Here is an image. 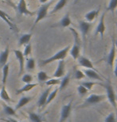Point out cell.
Segmentation results:
<instances>
[{
	"mask_svg": "<svg viewBox=\"0 0 117 122\" xmlns=\"http://www.w3.org/2000/svg\"><path fill=\"white\" fill-rule=\"evenodd\" d=\"M70 50V46H67L65 47V48L63 49L60 50L59 52H57V53H55L53 56H51L50 58L46 60H41V64L44 66V65H46V64H49V63H52V62H54V61H57V60H64L65 58H66L68 53H69Z\"/></svg>",
	"mask_w": 117,
	"mask_h": 122,
	"instance_id": "6da1fadb",
	"label": "cell"
},
{
	"mask_svg": "<svg viewBox=\"0 0 117 122\" xmlns=\"http://www.w3.org/2000/svg\"><path fill=\"white\" fill-rule=\"evenodd\" d=\"M50 5H51V2H49V3H45V4L41 5V6L39 7L38 14H37V17H36L34 24H33L32 29L34 28V26L37 25L39 21H41L42 19H44L46 16H47L48 10H49V8H50Z\"/></svg>",
	"mask_w": 117,
	"mask_h": 122,
	"instance_id": "7a4b0ae2",
	"label": "cell"
},
{
	"mask_svg": "<svg viewBox=\"0 0 117 122\" xmlns=\"http://www.w3.org/2000/svg\"><path fill=\"white\" fill-rule=\"evenodd\" d=\"M105 97H106L105 95L92 94L85 99V101L84 102V106H90V105H95L100 103L102 101H104L105 99Z\"/></svg>",
	"mask_w": 117,
	"mask_h": 122,
	"instance_id": "3957f363",
	"label": "cell"
},
{
	"mask_svg": "<svg viewBox=\"0 0 117 122\" xmlns=\"http://www.w3.org/2000/svg\"><path fill=\"white\" fill-rule=\"evenodd\" d=\"M106 88V93H107V97H108L110 104L114 108H116V94L114 91V89L112 86L108 83L105 86Z\"/></svg>",
	"mask_w": 117,
	"mask_h": 122,
	"instance_id": "277c9868",
	"label": "cell"
},
{
	"mask_svg": "<svg viewBox=\"0 0 117 122\" xmlns=\"http://www.w3.org/2000/svg\"><path fill=\"white\" fill-rule=\"evenodd\" d=\"M71 110H72V101L69 102L67 105H65V106H62L61 110V117H60L59 122H65L66 121L70 116Z\"/></svg>",
	"mask_w": 117,
	"mask_h": 122,
	"instance_id": "5b68a950",
	"label": "cell"
},
{
	"mask_svg": "<svg viewBox=\"0 0 117 122\" xmlns=\"http://www.w3.org/2000/svg\"><path fill=\"white\" fill-rule=\"evenodd\" d=\"M65 74V63L64 60H59L58 62L57 67L56 69L54 74H53V78H60L63 77Z\"/></svg>",
	"mask_w": 117,
	"mask_h": 122,
	"instance_id": "8992f818",
	"label": "cell"
},
{
	"mask_svg": "<svg viewBox=\"0 0 117 122\" xmlns=\"http://www.w3.org/2000/svg\"><path fill=\"white\" fill-rule=\"evenodd\" d=\"M14 53L15 55L17 60L19 63V74L22 75L24 71V65H25V56H23L22 52L20 50H14Z\"/></svg>",
	"mask_w": 117,
	"mask_h": 122,
	"instance_id": "52a82bcc",
	"label": "cell"
},
{
	"mask_svg": "<svg viewBox=\"0 0 117 122\" xmlns=\"http://www.w3.org/2000/svg\"><path fill=\"white\" fill-rule=\"evenodd\" d=\"M77 60H78V63H79L81 67H85L86 69L95 70L93 64H92V63L91 62V60H90L89 58L84 57V56H80L77 58Z\"/></svg>",
	"mask_w": 117,
	"mask_h": 122,
	"instance_id": "ba28073f",
	"label": "cell"
},
{
	"mask_svg": "<svg viewBox=\"0 0 117 122\" xmlns=\"http://www.w3.org/2000/svg\"><path fill=\"white\" fill-rule=\"evenodd\" d=\"M18 10L20 14H24V15H32L33 13L30 12L27 8V3L26 0H20L18 4Z\"/></svg>",
	"mask_w": 117,
	"mask_h": 122,
	"instance_id": "9c48e42d",
	"label": "cell"
},
{
	"mask_svg": "<svg viewBox=\"0 0 117 122\" xmlns=\"http://www.w3.org/2000/svg\"><path fill=\"white\" fill-rule=\"evenodd\" d=\"M0 18H2V20H3L5 22H6L7 25H9V27L11 28L12 30H14V31H16V32H18V30H17L16 25H14V23H13L11 21V17H10L9 15H7V14L5 13L4 11H2V10H0Z\"/></svg>",
	"mask_w": 117,
	"mask_h": 122,
	"instance_id": "30bf717a",
	"label": "cell"
},
{
	"mask_svg": "<svg viewBox=\"0 0 117 122\" xmlns=\"http://www.w3.org/2000/svg\"><path fill=\"white\" fill-rule=\"evenodd\" d=\"M83 72H84V75H86L87 77H89V79L100 80V81H104L103 79H102V78L100 76V75L98 74V72H97L96 70H93V69H85Z\"/></svg>",
	"mask_w": 117,
	"mask_h": 122,
	"instance_id": "8fae6325",
	"label": "cell"
},
{
	"mask_svg": "<svg viewBox=\"0 0 117 122\" xmlns=\"http://www.w3.org/2000/svg\"><path fill=\"white\" fill-rule=\"evenodd\" d=\"M105 30H106V26H105V23H104V14H103L101 15L100 20V22L96 27V34H100L101 39H103L104 33V32H105Z\"/></svg>",
	"mask_w": 117,
	"mask_h": 122,
	"instance_id": "7c38bea8",
	"label": "cell"
},
{
	"mask_svg": "<svg viewBox=\"0 0 117 122\" xmlns=\"http://www.w3.org/2000/svg\"><path fill=\"white\" fill-rule=\"evenodd\" d=\"M50 91H51V87H49V88L46 89L45 91L41 94V95L40 96V97H39V99L38 101V107H42L44 106H45L48 95L50 93Z\"/></svg>",
	"mask_w": 117,
	"mask_h": 122,
	"instance_id": "4fadbf2b",
	"label": "cell"
},
{
	"mask_svg": "<svg viewBox=\"0 0 117 122\" xmlns=\"http://www.w3.org/2000/svg\"><path fill=\"white\" fill-rule=\"evenodd\" d=\"M9 54H10V50H9V47L7 46L5 48L4 51L0 52V67H3L6 63H7Z\"/></svg>",
	"mask_w": 117,
	"mask_h": 122,
	"instance_id": "5bb4252c",
	"label": "cell"
},
{
	"mask_svg": "<svg viewBox=\"0 0 117 122\" xmlns=\"http://www.w3.org/2000/svg\"><path fill=\"white\" fill-rule=\"evenodd\" d=\"M31 99H32V97H26V96H23L22 97L20 100L18 101V104L16 105L15 106V110H18V109H20L21 108H22L24 106H26V104H28L29 102L31 101Z\"/></svg>",
	"mask_w": 117,
	"mask_h": 122,
	"instance_id": "9a60e30c",
	"label": "cell"
},
{
	"mask_svg": "<svg viewBox=\"0 0 117 122\" xmlns=\"http://www.w3.org/2000/svg\"><path fill=\"white\" fill-rule=\"evenodd\" d=\"M116 47H115V44H112V46H111V51L108 54V63L110 67H112L114 64V61L116 59Z\"/></svg>",
	"mask_w": 117,
	"mask_h": 122,
	"instance_id": "2e32d148",
	"label": "cell"
},
{
	"mask_svg": "<svg viewBox=\"0 0 117 122\" xmlns=\"http://www.w3.org/2000/svg\"><path fill=\"white\" fill-rule=\"evenodd\" d=\"M31 36H32V34L31 33H26V34H23L22 36H21L20 39H19L18 41V46H22V45H26L27 44L30 43Z\"/></svg>",
	"mask_w": 117,
	"mask_h": 122,
	"instance_id": "e0dca14e",
	"label": "cell"
},
{
	"mask_svg": "<svg viewBox=\"0 0 117 122\" xmlns=\"http://www.w3.org/2000/svg\"><path fill=\"white\" fill-rule=\"evenodd\" d=\"M9 63H6L3 67H2V86H6V81H7V78H8L9 75Z\"/></svg>",
	"mask_w": 117,
	"mask_h": 122,
	"instance_id": "ac0fdd59",
	"label": "cell"
},
{
	"mask_svg": "<svg viewBox=\"0 0 117 122\" xmlns=\"http://www.w3.org/2000/svg\"><path fill=\"white\" fill-rule=\"evenodd\" d=\"M90 27H91V25L88 21H81L80 23V29L82 33L83 36H85V35H87L90 30Z\"/></svg>",
	"mask_w": 117,
	"mask_h": 122,
	"instance_id": "d6986e66",
	"label": "cell"
},
{
	"mask_svg": "<svg viewBox=\"0 0 117 122\" xmlns=\"http://www.w3.org/2000/svg\"><path fill=\"white\" fill-rule=\"evenodd\" d=\"M0 97H1L4 102H11V97H10L8 92L6 91V86H2L1 91H0Z\"/></svg>",
	"mask_w": 117,
	"mask_h": 122,
	"instance_id": "ffe728a7",
	"label": "cell"
},
{
	"mask_svg": "<svg viewBox=\"0 0 117 122\" xmlns=\"http://www.w3.org/2000/svg\"><path fill=\"white\" fill-rule=\"evenodd\" d=\"M38 83H27L26 84L25 86L22 87L21 89H19L17 91V94H22V93H24V92H28L31 91L32 89L34 88L35 86H38Z\"/></svg>",
	"mask_w": 117,
	"mask_h": 122,
	"instance_id": "44dd1931",
	"label": "cell"
},
{
	"mask_svg": "<svg viewBox=\"0 0 117 122\" xmlns=\"http://www.w3.org/2000/svg\"><path fill=\"white\" fill-rule=\"evenodd\" d=\"M2 107H3V111L4 113L7 114L9 116H16V110L14 109H13L12 107H11L8 105H6V103L2 102Z\"/></svg>",
	"mask_w": 117,
	"mask_h": 122,
	"instance_id": "7402d4cb",
	"label": "cell"
},
{
	"mask_svg": "<svg viewBox=\"0 0 117 122\" xmlns=\"http://www.w3.org/2000/svg\"><path fill=\"white\" fill-rule=\"evenodd\" d=\"M67 1L68 0H59V1L57 2V4L55 5V6H54V8L53 9V10L51 11V14H54L56 12L61 10L62 8H64L65 6L67 3Z\"/></svg>",
	"mask_w": 117,
	"mask_h": 122,
	"instance_id": "603a6c76",
	"label": "cell"
},
{
	"mask_svg": "<svg viewBox=\"0 0 117 122\" xmlns=\"http://www.w3.org/2000/svg\"><path fill=\"white\" fill-rule=\"evenodd\" d=\"M69 80H70V75L69 74H68V75H65V76H64V78L61 80L59 91H62V90H64L65 87L69 85Z\"/></svg>",
	"mask_w": 117,
	"mask_h": 122,
	"instance_id": "cb8c5ba5",
	"label": "cell"
},
{
	"mask_svg": "<svg viewBox=\"0 0 117 122\" xmlns=\"http://www.w3.org/2000/svg\"><path fill=\"white\" fill-rule=\"evenodd\" d=\"M71 23H72V21H71V19H70V17H69V14H65V15L64 16V18H63L60 21L61 26H62V27H64V28L69 26L70 25H71Z\"/></svg>",
	"mask_w": 117,
	"mask_h": 122,
	"instance_id": "d4e9b609",
	"label": "cell"
},
{
	"mask_svg": "<svg viewBox=\"0 0 117 122\" xmlns=\"http://www.w3.org/2000/svg\"><path fill=\"white\" fill-rule=\"evenodd\" d=\"M50 76L47 75V73L44 71H41L38 73V80L40 82H45L47 80L50 79Z\"/></svg>",
	"mask_w": 117,
	"mask_h": 122,
	"instance_id": "484cf974",
	"label": "cell"
},
{
	"mask_svg": "<svg viewBox=\"0 0 117 122\" xmlns=\"http://www.w3.org/2000/svg\"><path fill=\"white\" fill-rule=\"evenodd\" d=\"M28 115H29V118H30L31 122H43L41 117L40 115H38V113L29 112Z\"/></svg>",
	"mask_w": 117,
	"mask_h": 122,
	"instance_id": "4316f807",
	"label": "cell"
},
{
	"mask_svg": "<svg viewBox=\"0 0 117 122\" xmlns=\"http://www.w3.org/2000/svg\"><path fill=\"white\" fill-rule=\"evenodd\" d=\"M97 14H98V11L97 10H92L85 14L84 18L88 22H91V21H92L95 18H96Z\"/></svg>",
	"mask_w": 117,
	"mask_h": 122,
	"instance_id": "83f0119b",
	"label": "cell"
},
{
	"mask_svg": "<svg viewBox=\"0 0 117 122\" xmlns=\"http://www.w3.org/2000/svg\"><path fill=\"white\" fill-rule=\"evenodd\" d=\"M58 91H59V89L58 88H56L54 91H50V93L48 95V97H47V101H46V104L45 105H48V104H50L51 102L53 101V99L55 98L56 96H57V92Z\"/></svg>",
	"mask_w": 117,
	"mask_h": 122,
	"instance_id": "f1b7e54d",
	"label": "cell"
},
{
	"mask_svg": "<svg viewBox=\"0 0 117 122\" xmlns=\"http://www.w3.org/2000/svg\"><path fill=\"white\" fill-rule=\"evenodd\" d=\"M36 66V63L34 59L33 58H30V59L27 60V62H26V69L28 71H33L34 70Z\"/></svg>",
	"mask_w": 117,
	"mask_h": 122,
	"instance_id": "f546056e",
	"label": "cell"
},
{
	"mask_svg": "<svg viewBox=\"0 0 117 122\" xmlns=\"http://www.w3.org/2000/svg\"><path fill=\"white\" fill-rule=\"evenodd\" d=\"M61 79H57V78H53V79H50L45 82V84L47 86H56V85H60Z\"/></svg>",
	"mask_w": 117,
	"mask_h": 122,
	"instance_id": "4dcf8cb0",
	"label": "cell"
},
{
	"mask_svg": "<svg viewBox=\"0 0 117 122\" xmlns=\"http://www.w3.org/2000/svg\"><path fill=\"white\" fill-rule=\"evenodd\" d=\"M77 92L80 97H84V95H86L88 94L89 91H88L84 86H83L82 85H79V86H77Z\"/></svg>",
	"mask_w": 117,
	"mask_h": 122,
	"instance_id": "1f68e13d",
	"label": "cell"
},
{
	"mask_svg": "<svg viewBox=\"0 0 117 122\" xmlns=\"http://www.w3.org/2000/svg\"><path fill=\"white\" fill-rule=\"evenodd\" d=\"M31 52H32V46H31V44L29 43L27 44L26 46H25V48H24V51H23V56L25 57L28 56L29 55L31 54Z\"/></svg>",
	"mask_w": 117,
	"mask_h": 122,
	"instance_id": "d6a6232c",
	"label": "cell"
},
{
	"mask_svg": "<svg viewBox=\"0 0 117 122\" xmlns=\"http://www.w3.org/2000/svg\"><path fill=\"white\" fill-rule=\"evenodd\" d=\"M22 81L25 82L26 84L31 83V82L33 81V76L30 74H25L22 77Z\"/></svg>",
	"mask_w": 117,
	"mask_h": 122,
	"instance_id": "836d02e7",
	"label": "cell"
},
{
	"mask_svg": "<svg viewBox=\"0 0 117 122\" xmlns=\"http://www.w3.org/2000/svg\"><path fill=\"white\" fill-rule=\"evenodd\" d=\"M117 7V0H110L108 6V10L113 11Z\"/></svg>",
	"mask_w": 117,
	"mask_h": 122,
	"instance_id": "e575fe53",
	"label": "cell"
},
{
	"mask_svg": "<svg viewBox=\"0 0 117 122\" xmlns=\"http://www.w3.org/2000/svg\"><path fill=\"white\" fill-rule=\"evenodd\" d=\"M80 85H82L83 86H84L88 91H91L92 89V87L96 85V83L93 82H83L80 83Z\"/></svg>",
	"mask_w": 117,
	"mask_h": 122,
	"instance_id": "d590c367",
	"label": "cell"
},
{
	"mask_svg": "<svg viewBox=\"0 0 117 122\" xmlns=\"http://www.w3.org/2000/svg\"><path fill=\"white\" fill-rule=\"evenodd\" d=\"M104 122H116V118L115 113H109L108 115L106 117Z\"/></svg>",
	"mask_w": 117,
	"mask_h": 122,
	"instance_id": "8d00e7d4",
	"label": "cell"
},
{
	"mask_svg": "<svg viewBox=\"0 0 117 122\" xmlns=\"http://www.w3.org/2000/svg\"><path fill=\"white\" fill-rule=\"evenodd\" d=\"M84 76H85L84 73L80 70H77L76 72H75V78H76V79L77 80H80V79H84Z\"/></svg>",
	"mask_w": 117,
	"mask_h": 122,
	"instance_id": "74e56055",
	"label": "cell"
},
{
	"mask_svg": "<svg viewBox=\"0 0 117 122\" xmlns=\"http://www.w3.org/2000/svg\"><path fill=\"white\" fill-rule=\"evenodd\" d=\"M2 120L4 121H6V122H20V121H18L14 120V119H13V118H9V119H7V120H5V119H2Z\"/></svg>",
	"mask_w": 117,
	"mask_h": 122,
	"instance_id": "f35d334b",
	"label": "cell"
},
{
	"mask_svg": "<svg viewBox=\"0 0 117 122\" xmlns=\"http://www.w3.org/2000/svg\"><path fill=\"white\" fill-rule=\"evenodd\" d=\"M114 74H115V76L117 78V62H116V64L115 70H114Z\"/></svg>",
	"mask_w": 117,
	"mask_h": 122,
	"instance_id": "ab89813d",
	"label": "cell"
},
{
	"mask_svg": "<svg viewBox=\"0 0 117 122\" xmlns=\"http://www.w3.org/2000/svg\"><path fill=\"white\" fill-rule=\"evenodd\" d=\"M47 1H49V0H39V2H41V3H45V2H47Z\"/></svg>",
	"mask_w": 117,
	"mask_h": 122,
	"instance_id": "60d3db41",
	"label": "cell"
},
{
	"mask_svg": "<svg viewBox=\"0 0 117 122\" xmlns=\"http://www.w3.org/2000/svg\"><path fill=\"white\" fill-rule=\"evenodd\" d=\"M114 44H115V47H116V48H117V41H116V42H114Z\"/></svg>",
	"mask_w": 117,
	"mask_h": 122,
	"instance_id": "b9f144b4",
	"label": "cell"
},
{
	"mask_svg": "<svg viewBox=\"0 0 117 122\" xmlns=\"http://www.w3.org/2000/svg\"><path fill=\"white\" fill-rule=\"evenodd\" d=\"M116 103H117V92H116Z\"/></svg>",
	"mask_w": 117,
	"mask_h": 122,
	"instance_id": "7bdbcfd3",
	"label": "cell"
},
{
	"mask_svg": "<svg viewBox=\"0 0 117 122\" xmlns=\"http://www.w3.org/2000/svg\"><path fill=\"white\" fill-rule=\"evenodd\" d=\"M6 1H8V2H10V0H6Z\"/></svg>",
	"mask_w": 117,
	"mask_h": 122,
	"instance_id": "ee69618b",
	"label": "cell"
}]
</instances>
